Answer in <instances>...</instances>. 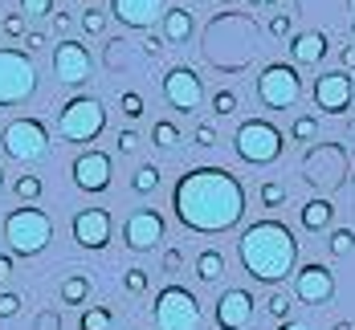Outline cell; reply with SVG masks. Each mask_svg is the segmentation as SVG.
Masks as SVG:
<instances>
[{"label": "cell", "mask_w": 355, "mask_h": 330, "mask_svg": "<svg viewBox=\"0 0 355 330\" xmlns=\"http://www.w3.org/2000/svg\"><path fill=\"white\" fill-rule=\"evenodd\" d=\"M110 12L127 25V29H151L164 17V0H110Z\"/></svg>", "instance_id": "18"}, {"label": "cell", "mask_w": 355, "mask_h": 330, "mask_svg": "<svg viewBox=\"0 0 355 330\" xmlns=\"http://www.w3.org/2000/svg\"><path fill=\"white\" fill-rule=\"evenodd\" d=\"M135 147H139L135 131H119V155H135Z\"/></svg>", "instance_id": "39"}, {"label": "cell", "mask_w": 355, "mask_h": 330, "mask_svg": "<svg viewBox=\"0 0 355 330\" xmlns=\"http://www.w3.org/2000/svg\"><path fill=\"white\" fill-rule=\"evenodd\" d=\"M159 176H164V172H159L155 163H143L139 172L131 176V192H139V196H151V192L159 187Z\"/></svg>", "instance_id": "25"}, {"label": "cell", "mask_w": 355, "mask_h": 330, "mask_svg": "<svg viewBox=\"0 0 355 330\" xmlns=\"http://www.w3.org/2000/svg\"><path fill=\"white\" fill-rule=\"evenodd\" d=\"M4 241H8L12 257H37V253H45V245L53 241V220H49V212H45V208H37V204L12 208V212L4 217Z\"/></svg>", "instance_id": "3"}, {"label": "cell", "mask_w": 355, "mask_h": 330, "mask_svg": "<svg viewBox=\"0 0 355 330\" xmlns=\"http://www.w3.org/2000/svg\"><path fill=\"white\" fill-rule=\"evenodd\" d=\"M331 330H355V327H352V322H335Z\"/></svg>", "instance_id": "50"}, {"label": "cell", "mask_w": 355, "mask_h": 330, "mask_svg": "<svg viewBox=\"0 0 355 330\" xmlns=\"http://www.w3.org/2000/svg\"><path fill=\"white\" fill-rule=\"evenodd\" d=\"M37 94V62L25 49H0V107H21Z\"/></svg>", "instance_id": "7"}, {"label": "cell", "mask_w": 355, "mask_h": 330, "mask_svg": "<svg viewBox=\"0 0 355 330\" xmlns=\"http://www.w3.org/2000/svg\"><path fill=\"white\" fill-rule=\"evenodd\" d=\"M172 212L188 232H233L245 220V183L225 167H192L172 187Z\"/></svg>", "instance_id": "1"}, {"label": "cell", "mask_w": 355, "mask_h": 330, "mask_svg": "<svg viewBox=\"0 0 355 330\" xmlns=\"http://www.w3.org/2000/svg\"><path fill=\"white\" fill-rule=\"evenodd\" d=\"M257 196H261L266 208H282L286 204V187L278 180H261V192H257Z\"/></svg>", "instance_id": "29"}, {"label": "cell", "mask_w": 355, "mask_h": 330, "mask_svg": "<svg viewBox=\"0 0 355 330\" xmlns=\"http://www.w3.org/2000/svg\"><path fill=\"white\" fill-rule=\"evenodd\" d=\"M107 131V107L90 94H78L58 110V135L66 143H94Z\"/></svg>", "instance_id": "4"}, {"label": "cell", "mask_w": 355, "mask_h": 330, "mask_svg": "<svg viewBox=\"0 0 355 330\" xmlns=\"http://www.w3.org/2000/svg\"><path fill=\"white\" fill-rule=\"evenodd\" d=\"M0 183H4V172H0Z\"/></svg>", "instance_id": "52"}, {"label": "cell", "mask_w": 355, "mask_h": 330, "mask_svg": "<svg viewBox=\"0 0 355 330\" xmlns=\"http://www.w3.org/2000/svg\"><path fill=\"white\" fill-rule=\"evenodd\" d=\"M290 306H294V302H290L286 293H270V302H266V310H270L278 322H290Z\"/></svg>", "instance_id": "33"}, {"label": "cell", "mask_w": 355, "mask_h": 330, "mask_svg": "<svg viewBox=\"0 0 355 330\" xmlns=\"http://www.w3.org/2000/svg\"><path fill=\"white\" fill-rule=\"evenodd\" d=\"M352 33H355V21H352Z\"/></svg>", "instance_id": "53"}, {"label": "cell", "mask_w": 355, "mask_h": 330, "mask_svg": "<svg viewBox=\"0 0 355 330\" xmlns=\"http://www.w3.org/2000/svg\"><path fill=\"white\" fill-rule=\"evenodd\" d=\"M298 220H302L306 232H322V228H331V220H335V204H331V200H306L302 212H298Z\"/></svg>", "instance_id": "21"}, {"label": "cell", "mask_w": 355, "mask_h": 330, "mask_svg": "<svg viewBox=\"0 0 355 330\" xmlns=\"http://www.w3.org/2000/svg\"><path fill=\"white\" fill-rule=\"evenodd\" d=\"M245 4H253V8H270V4H278V0H245Z\"/></svg>", "instance_id": "49"}, {"label": "cell", "mask_w": 355, "mask_h": 330, "mask_svg": "<svg viewBox=\"0 0 355 330\" xmlns=\"http://www.w3.org/2000/svg\"><path fill=\"white\" fill-rule=\"evenodd\" d=\"M78 327L82 330H110L114 327V310H110V306H86Z\"/></svg>", "instance_id": "24"}, {"label": "cell", "mask_w": 355, "mask_h": 330, "mask_svg": "<svg viewBox=\"0 0 355 330\" xmlns=\"http://www.w3.org/2000/svg\"><path fill=\"white\" fill-rule=\"evenodd\" d=\"M270 33H274V37L290 33V17H286V12H274V17H270Z\"/></svg>", "instance_id": "40"}, {"label": "cell", "mask_w": 355, "mask_h": 330, "mask_svg": "<svg viewBox=\"0 0 355 330\" xmlns=\"http://www.w3.org/2000/svg\"><path fill=\"white\" fill-rule=\"evenodd\" d=\"M164 49V37H147V53H159Z\"/></svg>", "instance_id": "47"}, {"label": "cell", "mask_w": 355, "mask_h": 330, "mask_svg": "<svg viewBox=\"0 0 355 330\" xmlns=\"http://www.w3.org/2000/svg\"><path fill=\"white\" fill-rule=\"evenodd\" d=\"M213 110L220 114V118L237 114V94H233V90H216V94H213Z\"/></svg>", "instance_id": "32"}, {"label": "cell", "mask_w": 355, "mask_h": 330, "mask_svg": "<svg viewBox=\"0 0 355 330\" xmlns=\"http://www.w3.org/2000/svg\"><path fill=\"white\" fill-rule=\"evenodd\" d=\"M151 143L159 147V151H176L180 147V127L176 122H168V118L155 122V127H151Z\"/></svg>", "instance_id": "26"}, {"label": "cell", "mask_w": 355, "mask_h": 330, "mask_svg": "<svg viewBox=\"0 0 355 330\" xmlns=\"http://www.w3.org/2000/svg\"><path fill=\"white\" fill-rule=\"evenodd\" d=\"M41 45H45V33H25V53H29V57H33Z\"/></svg>", "instance_id": "43"}, {"label": "cell", "mask_w": 355, "mask_h": 330, "mask_svg": "<svg viewBox=\"0 0 355 330\" xmlns=\"http://www.w3.org/2000/svg\"><path fill=\"white\" fill-rule=\"evenodd\" d=\"M70 176L73 183H78V192H107L110 187V176H114V163H110V155L107 151H82L78 159H73V167H70Z\"/></svg>", "instance_id": "13"}, {"label": "cell", "mask_w": 355, "mask_h": 330, "mask_svg": "<svg viewBox=\"0 0 355 330\" xmlns=\"http://www.w3.org/2000/svg\"><path fill=\"white\" fill-rule=\"evenodd\" d=\"M290 135H294V143H315V135H319V118H315V114H298L294 127H290Z\"/></svg>", "instance_id": "28"}, {"label": "cell", "mask_w": 355, "mask_h": 330, "mask_svg": "<svg viewBox=\"0 0 355 330\" xmlns=\"http://www.w3.org/2000/svg\"><path fill=\"white\" fill-rule=\"evenodd\" d=\"M151 318H155V330H200L205 327L200 302H196V293L188 286H164L155 293Z\"/></svg>", "instance_id": "5"}, {"label": "cell", "mask_w": 355, "mask_h": 330, "mask_svg": "<svg viewBox=\"0 0 355 330\" xmlns=\"http://www.w3.org/2000/svg\"><path fill=\"white\" fill-rule=\"evenodd\" d=\"M0 147H4V155L8 159H17V163H37V159H45L49 155V127L41 122V118H12L4 131H0Z\"/></svg>", "instance_id": "8"}, {"label": "cell", "mask_w": 355, "mask_h": 330, "mask_svg": "<svg viewBox=\"0 0 355 330\" xmlns=\"http://www.w3.org/2000/svg\"><path fill=\"white\" fill-rule=\"evenodd\" d=\"M327 245H331V257H347L355 249V232H352V228H335Z\"/></svg>", "instance_id": "30"}, {"label": "cell", "mask_w": 355, "mask_h": 330, "mask_svg": "<svg viewBox=\"0 0 355 330\" xmlns=\"http://www.w3.org/2000/svg\"><path fill=\"white\" fill-rule=\"evenodd\" d=\"M355 98V86H352V73L343 70H327L315 77V107L322 114H343V110L352 107Z\"/></svg>", "instance_id": "14"}, {"label": "cell", "mask_w": 355, "mask_h": 330, "mask_svg": "<svg viewBox=\"0 0 355 330\" xmlns=\"http://www.w3.org/2000/svg\"><path fill=\"white\" fill-rule=\"evenodd\" d=\"M278 330H311V327H306V322H294V318H290V322H282Z\"/></svg>", "instance_id": "48"}, {"label": "cell", "mask_w": 355, "mask_h": 330, "mask_svg": "<svg viewBox=\"0 0 355 330\" xmlns=\"http://www.w3.org/2000/svg\"><path fill=\"white\" fill-rule=\"evenodd\" d=\"M53 29H58V33H70V17H66V12H53Z\"/></svg>", "instance_id": "45"}, {"label": "cell", "mask_w": 355, "mask_h": 330, "mask_svg": "<svg viewBox=\"0 0 355 330\" xmlns=\"http://www.w3.org/2000/svg\"><path fill=\"white\" fill-rule=\"evenodd\" d=\"M220 4H233V0H220Z\"/></svg>", "instance_id": "51"}, {"label": "cell", "mask_w": 355, "mask_h": 330, "mask_svg": "<svg viewBox=\"0 0 355 330\" xmlns=\"http://www.w3.org/2000/svg\"><path fill=\"white\" fill-rule=\"evenodd\" d=\"M82 29L90 37H103L107 33V12H103V8H86V12H82Z\"/></svg>", "instance_id": "31"}, {"label": "cell", "mask_w": 355, "mask_h": 330, "mask_svg": "<svg viewBox=\"0 0 355 330\" xmlns=\"http://www.w3.org/2000/svg\"><path fill=\"white\" fill-rule=\"evenodd\" d=\"M12 192H17V200H21V204H37V200H41V192H45V183H41V176H17Z\"/></svg>", "instance_id": "27"}, {"label": "cell", "mask_w": 355, "mask_h": 330, "mask_svg": "<svg viewBox=\"0 0 355 330\" xmlns=\"http://www.w3.org/2000/svg\"><path fill=\"white\" fill-rule=\"evenodd\" d=\"M237 261L257 286H278L298 265V241L282 220H257L237 241Z\"/></svg>", "instance_id": "2"}, {"label": "cell", "mask_w": 355, "mask_h": 330, "mask_svg": "<svg viewBox=\"0 0 355 330\" xmlns=\"http://www.w3.org/2000/svg\"><path fill=\"white\" fill-rule=\"evenodd\" d=\"M86 297H90V277H86L82 269H73L70 277L62 282V302H66V306H82Z\"/></svg>", "instance_id": "23"}, {"label": "cell", "mask_w": 355, "mask_h": 330, "mask_svg": "<svg viewBox=\"0 0 355 330\" xmlns=\"http://www.w3.org/2000/svg\"><path fill=\"white\" fill-rule=\"evenodd\" d=\"M0 29H4L8 37H25V17H21V12H12V17H4V21H0Z\"/></svg>", "instance_id": "38"}, {"label": "cell", "mask_w": 355, "mask_h": 330, "mask_svg": "<svg viewBox=\"0 0 355 330\" xmlns=\"http://www.w3.org/2000/svg\"><path fill=\"white\" fill-rule=\"evenodd\" d=\"M286 49H290V57H294V70H298V66H319L331 45H327V37H322L319 29H306V33L290 37V45H286Z\"/></svg>", "instance_id": "19"}, {"label": "cell", "mask_w": 355, "mask_h": 330, "mask_svg": "<svg viewBox=\"0 0 355 330\" xmlns=\"http://www.w3.org/2000/svg\"><path fill=\"white\" fill-rule=\"evenodd\" d=\"M21 17H53V0H21Z\"/></svg>", "instance_id": "35"}, {"label": "cell", "mask_w": 355, "mask_h": 330, "mask_svg": "<svg viewBox=\"0 0 355 330\" xmlns=\"http://www.w3.org/2000/svg\"><path fill=\"white\" fill-rule=\"evenodd\" d=\"M123 290L135 293V297L147 293V273H143V269H127V273H123Z\"/></svg>", "instance_id": "34"}, {"label": "cell", "mask_w": 355, "mask_h": 330, "mask_svg": "<svg viewBox=\"0 0 355 330\" xmlns=\"http://www.w3.org/2000/svg\"><path fill=\"white\" fill-rule=\"evenodd\" d=\"M339 57H343V73H352L355 70V45H343V53H339Z\"/></svg>", "instance_id": "44"}, {"label": "cell", "mask_w": 355, "mask_h": 330, "mask_svg": "<svg viewBox=\"0 0 355 330\" xmlns=\"http://www.w3.org/2000/svg\"><path fill=\"white\" fill-rule=\"evenodd\" d=\"M110 212L107 208H78L73 212V241L82 245V249H90V253H98V249H107L110 245Z\"/></svg>", "instance_id": "17"}, {"label": "cell", "mask_w": 355, "mask_h": 330, "mask_svg": "<svg viewBox=\"0 0 355 330\" xmlns=\"http://www.w3.org/2000/svg\"><path fill=\"white\" fill-rule=\"evenodd\" d=\"M180 265H184V253L180 249H168L164 253V273H180Z\"/></svg>", "instance_id": "41"}, {"label": "cell", "mask_w": 355, "mask_h": 330, "mask_svg": "<svg viewBox=\"0 0 355 330\" xmlns=\"http://www.w3.org/2000/svg\"><path fill=\"white\" fill-rule=\"evenodd\" d=\"M257 102L266 110H290L302 102V77L290 62H270L257 73Z\"/></svg>", "instance_id": "9"}, {"label": "cell", "mask_w": 355, "mask_h": 330, "mask_svg": "<svg viewBox=\"0 0 355 330\" xmlns=\"http://www.w3.org/2000/svg\"><path fill=\"white\" fill-rule=\"evenodd\" d=\"M282 131L266 118H245L233 135V151L241 155V163L253 167H266V163H278L282 159Z\"/></svg>", "instance_id": "6"}, {"label": "cell", "mask_w": 355, "mask_h": 330, "mask_svg": "<svg viewBox=\"0 0 355 330\" xmlns=\"http://www.w3.org/2000/svg\"><path fill=\"white\" fill-rule=\"evenodd\" d=\"M164 228H168V220H164L159 208H135L123 220V241H127L131 253H147L164 241Z\"/></svg>", "instance_id": "12"}, {"label": "cell", "mask_w": 355, "mask_h": 330, "mask_svg": "<svg viewBox=\"0 0 355 330\" xmlns=\"http://www.w3.org/2000/svg\"><path fill=\"white\" fill-rule=\"evenodd\" d=\"M119 110H123L127 118H143V110H147V102H143L139 94H123V98H119Z\"/></svg>", "instance_id": "36"}, {"label": "cell", "mask_w": 355, "mask_h": 330, "mask_svg": "<svg viewBox=\"0 0 355 330\" xmlns=\"http://www.w3.org/2000/svg\"><path fill=\"white\" fill-rule=\"evenodd\" d=\"M159 90H164V98H168L180 114H196L200 102H205V77L196 70H188V66H176V70L164 73Z\"/></svg>", "instance_id": "11"}, {"label": "cell", "mask_w": 355, "mask_h": 330, "mask_svg": "<svg viewBox=\"0 0 355 330\" xmlns=\"http://www.w3.org/2000/svg\"><path fill=\"white\" fill-rule=\"evenodd\" d=\"M294 297L306 302V306H322L335 297V273L322 265V261H311L294 273Z\"/></svg>", "instance_id": "15"}, {"label": "cell", "mask_w": 355, "mask_h": 330, "mask_svg": "<svg viewBox=\"0 0 355 330\" xmlns=\"http://www.w3.org/2000/svg\"><path fill=\"white\" fill-rule=\"evenodd\" d=\"M12 277V257H0V286Z\"/></svg>", "instance_id": "46"}, {"label": "cell", "mask_w": 355, "mask_h": 330, "mask_svg": "<svg viewBox=\"0 0 355 330\" xmlns=\"http://www.w3.org/2000/svg\"><path fill=\"white\" fill-rule=\"evenodd\" d=\"M17 314H21V293L4 290L0 293V318H17Z\"/></svg>", "instance_id": "37"}, {"label": "cell", "mask_w": 355, "mask_h": 330, "mask_svg": "<svg viewBox=\"0 0 355 330\" xmlns=\"http://www.w3.org/2000/svg\"><path fill=\"white\" fill-rule=\"evenodd\" d=\"M90 73H94L90 49H86L82 41H73V37H62V41L53 45V77L66 82V86H86Z\"/></svg>", "instance_id": "10"}, {"label": "cell", "mask_w": 355, "mask_h": 330, "mask_svg": "<svg viewBox=\"0 0 355 330\" xmlns=\"http://www.w3.org/2000/svg\"><path fill=\"white\" fill-rule=\"evenodd\" d=\"M159 21H164V45H184L196 33V17H192L188 4H168Z\"/></svg>", "instance_id": "20"}, {"label": "cell", "mask_w": 355, "mask_h": 330, "mask_svg": "<svg viewBox=\"0 0 355 330\" xmlns=\"http://www.w3.org/2000/svg\"><path fill=\"white\" fill-rule=\"evenodd\" d=\"M253 314H257V302H253V293L241 290V286H233V290H220L216 297V327L220 330H245L253 322Z\"/></svg>", "instance_id": "16"}, {"label": "cell", "mask_w": 355, "mask_h": 330, "mask_svg": "<svg viewBox=\"0 0 355 330\" xmlns=\"http://www.w3.org/2000/svg\"><path fill=\"white\" fill-rule=\"evenodd\" d=\"M196 143H200V147H216V131L209 127V122H200V127H196Z\"/></svg>", "instance_id": "42"}, {"label": "cell", "mask_w": 355, "mask_h": 330, "mask_svg": "<svg viewBox=\"0 0 355 330\" xmlns=\"http://www.w3.org/2000/svg\"><path fill=\"white\" fill-rule=\"evenodd\" d=\"M196 277L200 282H220L225 277V253L220 249H205L196 257Z\"/></svg>", "instance_id": "22"}, {"label": "cell", "mask_w": 355, "mask_h": 330, "mask_svg": "<svg viewBox=\"0 0 355 330\" xmlns=\"http://www.w3.org/2000/svg\"><path fill=\"white\" fill-rule=\"evenodd\" d=\"M188 4H196V0H188Z\"/></svg>", "instance_id": "54"}]
</instances>
